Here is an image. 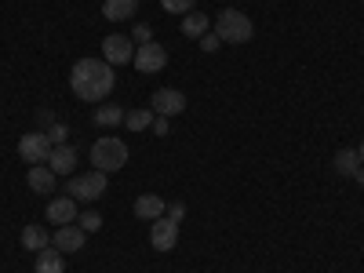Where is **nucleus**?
<instances>
[{
  "instance_id": "25",
  "label": "nucleus",
  "mask_w": 364,
  "mask_h": 273,
  "mask_svg": "<svg viewBox=\"0 0 364 273\" xmlns=\"http://www.w3.org/2000/svg\"><path fill=\"white\" fill-rule=\"evenodd\" d=\"M132 41H135V48H139V44H149V41H154V29H149L146 22H139V26L132 29Z\"/></svg>"
},
{
  "instance_id": "1",
  "label": "nucleus",
  "mask_w": 364,
  "mask_h": 273,
  "mask_svg": "<svg viewBox=\"0 0 364 273\" xmlns=\"http://www.w3.org/2000/svg\"><path fill=\"white\" fill-rule=\"evenodd\" d=\"M113 84H117V77L106 58H80L70 70V87L80 102H106Z\"/></svg>"
},
{
  "instance_id": "16",
  "label": "nucleus",
  "mask_w": 364,
  "mask_h": 273,
  "mask_svg": "<svg viewBox=\"0 0 364 273\" xmlns=\"http://www.w3.org/2000/svg\"><path fill=\"white\" fill-rule=\"evenodd\" d=\"M124 106H117V102H102L95 113H91V117H95V124L99 128H117V124H124Z\"/></svg>"
},
{
  "instance_id": "11",
  "label": "nucleus",
  "mask_w": 364,
  "mask_h": 273,
  "mask_svg": "<svg viewBox=\"0 0 364 273\" xmlns=\"http://www.w3.org/2000/svg\"><path fill=\"white\" fill-rule=\"evenodd\" d=\"M77 215H80V211H77V200H73L70 193H66V197H55V200L48 204V223H51V226H73Z\"/></svg>"
},
{
  "instance_id": "20",
  "label": "nucleus",
  "mask_w": 364,
  "mask_h": 273,
  "mask_svg": "<svg viewBox=\"0 0 364 273\" xmlns=\"http://www.w3.org/2000/svg\"><path fill=\"white\" fill-rule=\"evenodd\" d=\"M37 273H66V262H63V252L58 248H44L37 252Z\"/></svg>"
},
{
  "instance_id": "15",
  "label": "nucleus",
  "mask_w": 364,
  "mask_h": 273,
  "mask_svg": "<svg viewBox=\"0 0 364 273\" xmlns=\"http://www.w3.org/2000/svg\"><path fill=\"white\" fill-rule=\"evenodd\" d=\"M135 11H139V0H106L102 4V15L109 22H128L135 18Z\"/></svg>"
},
{
  "instance_id": "5",
  "label": "nucleus",
  "mask_w": 364,
  "mask_h": 273,
  "mask_svg": "<svg viewBox=\"0 0 364 273\" xmlns=\"http://www.w3.org/2000/svg\"><path fill=\"white\" fill-rule=\"evenodd\" d=\"M51 149H55V142L48 139V132H29L18 139V157L26 164H48Z\"/></svg>"
},
{
  "instance_id": "26",
  "label": "nucleus",
  "mask_w": 364,
  "mask_h": 273,
  "mask_svg": "<svg viewBox=\"0 0 364 273\" xmlns=\"http://www.w3.org/2000/svg\"><path fill=\"white\" fill-rule=\"evenodd\" d=\"M48 139H51L55 146H63V142L70 139V128H66V124H58V120H55V124L48 128Z\"/></svg>"
},
{
  "instance_id": "17",
  "label": "nucleus",
  "mask_w": 364,
  "mask_h": 273,
  "mask_svg": "<svg viewBox=\"0 0 364 273\" xmlns=\"http://www.w3.org/2000/svg\"><path fill=\"white\" fill-rule=\"evenodd\" d=\"M211 29V18L200 15V11H190V15H182V37H190V41H200L204 33Z\"/></svg>"
},
{
  "instance_id": "28",
  "label": "nucleus",
  "mask_w": 364,
  "mask_h": 273,
  "mask_svg": "<svg viewBox=\"0 0 364 273\" xmlns=\"http://www.w3.org/2000/svg\"><path fill=\"white\" fill-rule=\"evenodd\" d=\"M55 124V109H37V132H48Z\"/></svg>"
},
{
  "instance_id": "19",
  "label": "nucleus",
  "mask_w": 364,
  "mask_h": 273,
  "mask_svg": "<svg viewBox=\"0 0 364 273\" xmlns=\"http://www.w3.org/2000/svg\"><path fill=\"white\" fill-rule=\"evenodd\" d=\"M48 245H51V233H48L44 226L33 223V226L22 230V248H26V252H44Z\"/></svg>"
},
{
  "instance_id": "18",
  "label": "nucleus",
  "mask_w": 364,
  "mask_h": 273,
  "mask_svg": "<svg viewBox=\"0 0 364 273\" xmlns=\"http://www.w3.org/2000/svg\"><path fill=\"white\" fill-rule=\"evenodd\" d=\"M331 168H336V175H343V178H353L360 171V154L357 149H339L336 161H331Z\"/></svg>"
},
{
  "instance_id": "31",
  "label": "nucleus",
  "mask_w": 364,
  "mask_h": 273,
  "mask_svg": "<svg viewBox=\"0 0 364 273\" xmlns=\"http://www.w3.org/2000/svg\"><path fill=\"white\" fill-rule=\"evenodd\" d=\"M357 154H360V164H364V139H360V146H357Z\"/></svg>"
},
{
  "instance_id": "7",
  "label": "nucleus",
  "mask_w": 364,
  "mask_h": 273,
  "mask_svg": "<svg viewBox=\"0 0 364 273\" xmlns=\"http://www.w3.org/2000/svg\"><path fill=\"white\" fill-rule=\"evenodd\" d=\"M139 73H161L164 66H168V51H164V44H157V41H149V44H139L135 48V63H132Z\"/></svg>"
},
{
  "instance_id": "22",
  "label": "nucleus",
  "mask_w": 364,
  "mask_h": 273,
  "mask_svg": "<svg viewBox=\"0 0 364 273\" xmlns=\"http://www.w3.org/2000/svg\"><path fill=\"white\" fill-rule=\"evenodd\" d=\"M77 226H80L84 233H95V230L102 226V215H99V211H84V215H77Z\"/></svg>"
},
{
  "instance_id": "4",
  "label": "nucleus",
  "mask_w": 364,
  "mask_h": 273,
  "mask_svg": "<svg viewBox=\"0 0 364 273\" xmlns=\"http://www.w3.org/2000/svg\"><path fill=\"white\" fill-rule=\"evenodd\" d=\"M106 186H109V175L91 168V171L73 175V178L66 182V193H70L73 200H99V197L106 193Z\"/></svg>"
},
{
  "instance_id": "21",
  "label": "nucleus",
  "mask_w": 364,
  "mask_h": 273,
  "mask_svg": "<svg viewBox=\"0 0 364 273\" xmlns=\"http://www.w3.org/2000/svg\"><path fill=\"white\" fill-rule=\"evenodd\" d=\"M154 117H157L154 109H128L124 113V128L128 132H146L149 124H154Z\"/></svg>"
},
{
  "instance_id": "6",
  "label": "nucleus",
  "mask_w": 364,
  "mask_h": 273,
  "mask_svg": "<svg viewBox=\"0 0 364 273\" xmlns=\"http://www.w3.org/2000/svg\"><path fill=\"white\" fill-rule=\"evenodd\" d=\"M102 58H106L109 66H128V63H135V41L124 37V33H109V37L102 41Z\"/></svg>"
},
{
  "instance_id": "13",
  "label": "nucleus",
  "mask_w": 364,
  "mask_h": 273,
  "mask_svg": "<svg viewBox=\"0 0 364 273\" xmlns=\"http://www.w3.org/2000/svg\"><path fill=\"white\" fill-rule=\"evenodd\" d=\"M55 171L48 168V164H29V171H26V182H29V190H33V193H51L55 190Z\"/></svg>"
},
{
  "instance_id": "24",
  "label": "nucleus",
  "mask_w": 364,
  "mask_h": 273,
  "mask_svg": "<svg viewBox=\"0 0 364 273\" xmlns=\"http://www.w3.org/2000/svg\"><path fill=\"white\" fill-rule=\"evenodd\" d=\"M223 48V41H219V33H215V29H208V33L200 37V51H208V55H215Z\"/></svg>"
},
{
  "instance_id": "2",
  "label": "nucleus",
  "mask_w": 364,
  "mask_h": 273,
  "mask_svg": "<svg viewBox=\"0 0 364 273\" xmlns=\"http://www.w3.org/2000/svg\"><path fill=\"white\" fill-rule=\"evenodd\" d=\"M128 157H132L128 142L117 139V135H102V139H95V146H91V168L106 171V175L120 171V168L128 164Z\"/></svg>"
},
{
  "instance_id": "8",
  "label": "nucleus",
  "mask_w": 364,
  "mask_h": 273,
  "mask_svg": "<svg viewBox=\"0 0 364 273\" xmlns=\"http://www.w3.org/2000/svg\"><path fill=\"white\" fill-rule=\"evenodd\" d=\"M149 109H154L157 117H178V113H186V95L175 87H157L154 91V102H149Z\"/></svg>"
},
{
  "instance_id": "29",
  "label": "nucleus",
  "mask_w": 364,
  "mask_h": 273,
  "mask_svg": "<svg viewBox=\"0 0 364 273\" xmlns=\"http://www.w3.org/2000/svg\"><path fill=\"white\" fill-rule=\"evenodd\" d=\"M168 132H171V120H168V117H154V135H161V139H164Z\"/></svg>"
},
{
  "instance_id": "12",
  "label": "nucleus",
  "mask_w": 364,
  "mask_h": 273,
  "mask_svg": "<svg viewBox=\"0 0 364 273\" xmlns=\"http://www.w3.org/2000/svg\"><path fill=\"white\" fill-rule=\"evenodd\" d=\"M77 157H80V154H77V146H66V142H63V146H55V149H51L48 168H51L55 175H70V171L77 168Z\"/></svg>"
},
{
  "instance_id": "9",
  "label": "nucleus",
  "mask_w": 364,
  "mask_h": 273,
  "mask_svg": "<svg viewBox=\"0 0 364 273\" xmlns=\"http://www.w3.org/2000/svg\"><path fill=\"white\" fill-rule=\"evenodd\" d=\"M149 245H154L157 252H171L178 245V223H171L168 215L154 219L149 223Z\"/></svg>"
},
{
  "instance_id": "10",
  "label": "nucleus",
  "mask_w": 364,
  "mask_h": 273,
  "mask_svg": "<svg viewBox=\"0 0 364 273\" xmlns=\"http://www.w3.org/2000/svg\"><path fill=\"white\" fill-rule=\"evenodd\" d=\"M84 230L73 223V226H58L55 233H51V248H58L63 255H73V252H80L84 248Z\"/></svg>"
},
{
  "instance_id": "30",
  "label": "nucleus",
  "mask_w": 364,
  "mask_h": 273,
  "mask_svg": "<svg viewBox=\"0 0 364 273\" xmlns=\"http://www.w3.org/2000/svg\"><path fill=\"white\" fill-rule=\"evenodd\" d=\"M353 178H357V186H360V190H364V164H360V171H357V175H353Z\"/></svg>"
},
{
  "instance_id": "23",
  "label": "nucleus",
  "mask_w": 364,
  "mask_h": 273,
  "mask_svg": "<svg viewBox=\"0 0 364 273\" xmlns=\"http://www.w3.org/2000/svg\"><path fill=\"white\" fill-rule=\"evenodd\" d=\"M193 4H197V0H161V8L171 11V15H190Z\"/></svg>"
},
{
  "instance_id": "27",
  "label": "nucleus",
  "mask_w": 364,
  "mask_h": 273,
  "mask_svg": "<svg viewBox=\"0 0 364 273\" xmlns=\"http://www.w3.org/2000/svg\"><path fill=\"white\" fill-rule=\"evenodd\" d=\"M164 215H168L171 223H182V219H186V204H182V200H175V204H168V211H164Z\"/></svg>"
},
{
  "instance_id": "14",
  "label": "nucleus",
  "mask_w": 364,
  "mask_h": 273,
  "mask_svg": "<svg viewBox=\"0 0 364 273\" xmlns=\"http://www.w3.org/2000/svg\"><path fill=\"white\" fill-rule=\"evenodd\" d=\"M164 211H168V200H164V197H157V193H142V197L135 200V215H139L142 223L161 219Z\"/></svg>"
},
{
  "instance_id": "3",
  "label": "nucleus",
  "mask_w": 364,
  "mask_h": 273,
  "mask_svg": "<svg viewBox=\"0 0 364 273\" xmlns=\"http://www.w3.org/2000/svg\"><path fill=\"white\" fill-rule=\"evenodd\" d=\"M215 33H219L223 44H248L252 33H255V26H252V18H248L245 11L226 8V11H219V18H215Z\"/></svg>"
}]
</instances>
